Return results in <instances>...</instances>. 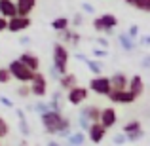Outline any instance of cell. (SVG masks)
<instances>
[{
  "instance_id": "cell-12",
  "label": "cell",
  "mask_w": 150,
  "mask_h": 146,
  "mask_svg": "<svg viewBox=\"0 0 150 146\" xmlns=\"http://www.w3.org/2000/svg\"><path fill=\"white\" fill-rule=\"evenodd\" d=\"M17 61H21L30 72H40V59H38V55L30 53V51H25V53L19 55Z\"/></svg>"
},
{
  "instance_id": "cell-4",
  "label": "cell",
  "mask_w": 150,
  "mask_h": 146,
  "mask_svg": "<svg viewBox=\"0 0 150 146\" xmlns=\"http://www.w3.org/2000/svg\"><path fill=\"white\" fill-rule=\"evenodd\" d=\"M30 87V95H36V97H46L48 95V78L44 76L42 72H34L33 82L29 84Z\"/></svg>"
},
{
  "instance_id": "cell-1",
  "label": "cell",
  "mask_w": 150,
  "mask_h": 146,
  "mask_svg": "<svg viewBox=\"0 0 150 146\" xmlns=\"http://www.w3.org/2000/svg\"><path fill=\"white\" fill-rule=\"evenodd\" d=\"M51 59H53V68L59 72V76L69 72V49L65 48V44H53V51H51Z\"/></svg>"
},
{
  "instance_id": "cell-32",
  "label": "cell",
  "mask_w": 150,
  "mask_h": 146,
  "mask_svg": "<svg viewBox=\"0 0 150 146\" xmlns=\"http://www.w3.org/2000/svg\"><path fill=\"white\" fill-rule=\"evenodd\" d=\"M48 146H61V144H59L57 140H51V142H48Z\"/></svg>"
},
{
  "instance_id": "cell-22",
  "label": "cell",
  "mask_w": 150,
  "mask_h": 146,
  "mask_svg": "<svg viewBox=\"0 0 150 146\" xmlns=\"http://www.w3.org/2000/svg\"><path fill=\"white\" fill-rule=\"evenodd\" d=\"M8 135H10V123H8V120H6V118H2V116H0V140H2V139H6Z\"/></svg>"
},
{
  "instance_id": "cell-21",
  "label": "cell",
  "mask_w": 150,
  "mask_h": 146,
  "mask_svg": "<svg viewBox=\"0 0 150 146\" xmlns=\"http://www.w3.org/2000/svg\"><path fill=\"white\" fill-rule=\"evenodd\" d=\"M127 6L135 8V10H141V11H146L150 13V0H127Z\"/></svg>"
},
{
  "instance_id": "cell-26",
  "label": "cell",
  "mask_w": 150,
  "mask_h": 146,
  "mask_svg": "<svg viewBox=\"0 0 150 146\" xmlns=\"http://www.w3.org/2000/svg\"><path fill=\"white\" fill-rule=\"evenodd\" d=\"M17 95L21 99H27L30 95V87H29V85H19V87H17Z\"/></svg>"
},
{
  "instance_id": "cell-28",
  "label": "cell",
  "mask_w": 150,
  "mask_h": 146,
  "mask_svg": "<svg viewBox=\"0 0 150 146\" xmlns=\"http://www.w3.org/2000/svg\"><path fill=\"white\" fill-rule=\"evenodd\" d=\"M120 40H122V44H124V49H131V48H133V42L129 40V36H127V34H122V36H120Z\"/></svg>"
},
{
  "instance_id": "cell-24",
  "label": "cell",
  "mask_w": 150,
  "mask_h": 146,
  "mask_svg": "<svg viewBox=\"0 0 150 146\" xmlns=\"http://www.w3.org/2000/svg\"><path fill=\"white\" fill-rule=\"evenodd\" d=\"M11 82V74L8 70V66H0V84H10Z\"/></svg>"
},
{
  "instance_id": "cell-3",
  "label": "cell",
  "mask_w": 150,
  "mask_h": 146,
  "mask_svg": "<svg viewBox=\"0 0 150 146\" xmlns=\"http://www.w3.org/2000/svg\"><path fill=\"white\" fill-rule=\"evenodd\" d=\"M8 70H10V74H11V80H17L21 85H29L30 82H33L34 72H30V70L27 68L21 61H17V59H13V61L8 65Z\"/></svg>"
},
{
  "instance_id": "cell-2",
  "label": "cell",
  "mask_w": 150,
  "mask_h": 146,
  "mask_svg": "<svg viewBox=\"0 0 150 146\" xmlns=\"http://www.w3.org/2000/svg\"><path fill=\"white\" fill-rule=\"evenodd\" d=\"M63 120H65V116H63L61 112H53V110H48V112H44L40 116L42 127H44V131L48 133V135H59Z\"/></svg>"
},
{
  "instance_id": "cell-10",
  "label": "cell",
  "mask_w": 150,
  "mask_h": 146,
  "mask_svg": "<svg viewBox=\"0 0 150 146\" xmlns=\"http://www.w3.org/2000/svg\"><path fill=\"white\" fill-rule=\"evenodd\" d=\"M88 139H89V142H93V144H99L105 140V137H106V129L103 127L101 123H91L88 129Z\"/></svg>"
},
{
  "instance_id": "cell-20",
  "label": "cell",
  "mask_w": 150,
  "mask_h": 146,
  "mask_svg": "<svg viewBox=\"0 0 150 146\" xmlns=\"http://www.w3.org/2000/svg\"><path fill=\"white\" fill-rule=\"evenodd\" d=\"M70 27V19L67 17H55L53 21H51V29L55 30V32H63V30H67Z\"/></svg>"
},
{
  "instance_id": "cell-29",
  "label": "cell",
  "mask_w": 150,
  "mask_h": 146,
  "mask_svg": "<svg viewBox=\"0 0 150 146\" xmlns=\"http://www.w3.org/2000/svg\"><path fill=\"white\" fill-rule=\"evenodd\" d=\"M4 30H8V19H4L2 15H0V34H2Z\"/></svg>"
},
{
  "instance_id": "cell-7",
  "label": "cell",
  "mask_w": 150,
  "mask_h": 146,
  "mask_svg": "<svg viewBox=\"0 0 150 146\" xmlns=\"http://www.w3.org/2000/svg\"><path fill=\"white\" fill-rule=\"evenodd\" d=\"M124 137H125V140H139L141 137L144 135V131H143V125H141V121L139 120H131L129 123H125L124 125Z\"/></svg>"
},
{
  "instance_id": "cell-17",
  "label": "cell",
  "mask_w": 150,
  "mask_h": 146,
  "mask_svg": "<svg viewBox=\"0 0 150 146\" xmlns=\"http://www.w3.org/2000/svg\"><path fill=\"white\" fill-rule=\"evenodd\" d=\"M57 36H59V44H63V42H69V44H72V46H78L80 44V34L76 32V30H70V29H67V30H63V32H57Z\"/></svg>"
},
{
  "instance_id": "cell-27",
  "label": "cell",
  "mask_w": 150,
  "mask_h": 146,
  "mask_svg": "<svg viewBox=\"0 0 150 146\" xmlns=\"http://www.w3.org/2000/svg\"><path fill=\"white\" fill-rule=\"evenodd\" d=\"M86 65H88V68H89V70H93L97 76H101V66L97 65L95 61H86Z\"/></svg>"
},
{
  "instance_id": "cell-16",
  "label": "cell",
  "mask_w": 150,
  "mask_h": 146,
  "mask_svg": "<svg viewBox=\"0 0 150 146\" xmlns=\"http://www.w3.org/2000/svg\"><path fill=\"white\" fill-rule=\"evenodd\" d=\"M108 101H110V102H114V104H131V102H135L137 99L133 97L129 91H120V93L110 91Z\"/></svg>"
},
{
  "instance_id": "cell-11",
  "label": "cell",
  "mask_w": 150,
  "mask_h": 146,
  "mask_svg": "<svg viewBox=\"0 0 150 146\" xmlns=\"http://www.w3.org/2000/svg\"><path fill=\"white\" fill-rule=\"evenodd\" d=\"M127 91L131 93L135 99H139L144 93V82H143V76H141V74H135V76L129 78V82H127Z\"/></svg>"
},
{
  "instance_id": "cell-15",
  "label": "cell",
  "mask_w": 150,
  "mask_h": 146,
  "mask_svg": "<svg viewBox=\"0 0 150 146\" xmlns=\"http://www.w3.org/2000/svg\"><path fill=\"white\" fill-rule=\"evenodd\" d=\"M15 8H17V17H29L36 8V0H17Z\"/></svg>"
},
{
  "instance_id": "cell-18",
  "label": "cell",
  "mask_w": 150,
  "mask_h": 146,
  "mask_svg": "<svg viewBox=\"0 0 150 146\" xmlns=\"http://www.w3.org/2000/svg\"><path fill=\"white\" fill-rule=\"evenodd\" d=\"M99 21L103 23L106 34H110L118 27V19H116V15H114V13H103V15H99Z\"/></svg>"
},
{
  "instance_id": "cell-25",
  "label": "cell",
  "mask_w": 150,
  "mask_h": 146,
  "mask_svg": "<svg viewBox=\"0 0 150 146\" xmlns=\"http://www.w3.org/2000/svg\"><path fill=\"white\" fill-rule=\"evenodd\" d=\"M69 131H70V120H69V118H65V120H63V125H61V131H59V135L65 137V135H69Z\"/></svg>"
},
{
  "instance_id": "cell-30",
  "label": "cell",
  "mask_w": 150,
  "mask_h": 146,
  "mask_svg": "<svg viewBox=\"0 0 150 146\" xmlns=\"http://www.w3.org/2000/svg\"><path fill=\"white\" fill-rule=\"evenodd\" d=\"M80 23H82V15H76V17L72 19V25H74V27H78Z\"/></svg>"
},
{
  "instance_id": "cell-6",
  "label": "cell",
  "mask_w": 150,
  "mask_h": 146,
  "mask_svg": "<svg viewBox=\"0 0 150 146\" xmlns=\"http://www.w3.org/2000/svg\"><path fill=\"white\" fill-rule=\"evenodd\" d=\"M89 89H91L95 95H103L108 97L110 95V80L108 76H95L89 80Z\"/></svg>"
},
{
  "instance_id": "cell-14",
  "label": "cell",
  "mask_w": 150,
  "mask_h": 146,
  "mask_svg": "<svg viewBox=\"0 0 150 146\" xmlns=\"http://www.w3.org/2000/svg\"><path fill=\"white\" fill-rule=\"evenodd\" d=\"M0 15L8 21L17 17V8H15L13 0H0Z\"/></svg>"
},
{
  "instance_id": "cell-9",
  "label": "cell",
  "mask_w": 150,
  "mask_h": 146,
  "mask_svg": "<svg viewBox=\"0 0 150 146\" xmlns=\"http://www.w3.org/2000/svg\"><path fill=\"white\" fill-rule=\"evenodd\" d=\"M108 80H110V91H114V93L127 91V82H129L127 74H124V72H114L112 76H108Z\"/></svg>"
},
{
  "instance_id": "cell-19",
  "label": "cell",
  "mask_w": 150,
  "mask_h": 146,
  "mask_svg": "<svg viewBox=\"0 0 150 146\" xmlns=\"http://www.w3.org/2000/svg\"><path fill=\"white\" fill-rule=\"evenodd\" d=\"M76 76L74 74H70V72H67V74H63V76H59V87L61 89H65V91H70L72 87H76Z\"/></svg>"
},
{
  "instance_id": "cell-23",
  "label": "cell",
  "mask_w": 150,
  "mask_h": 146,
  "mask_svg": "<svg viewBox=\"0 0 150 146\" xmlns=\"http://www.w3.org/2000/svg\"><path fill=\"white\" fill-rule=\"evenodd\" d=\"M70 137V144L72 146H80V144H84V140H86V137H84V133H74V135H69Z\"/></svg>"
},
{
  "instance_id": "cell-8",
  "label": "cell",
  "mask_w": 150,
  "mask_h": 146,
  "mask_svg": "<svg viewBox=\"0 0 150 146\" xmlns=\"http://www.w3.org/2000/svg\"><path fill=\"white\" fill-rule=\"evenodd\" d=\"M99 123L106 129V131H108V129H112L114 125L118 123V112H116V108H114V106H106V108H101Z\"/></svg>"
},
{
  "instance_id": "cell-5",
  "label": "cell",
  "mask_w": 150,
  "mask_h": 146,
  "mask_svg": "<svg viewBox=\"0 0 150 146\" xmlns=\"http://www.w3.org/2000/svg\"><path fill=\"white\" fill-rule=\"evenodd\" d=\"M88 97H89V91L84 85H76V87H72L70 91H67V102L72 104V106L84 104V102L88 101Z\"/></svg>"
},
{
  "instance_id": "cell-31",
  "label": "cell",
  "mask_w": 150,
  "mask_h": 146,
  "mask_svg": "<svg viewBox=\"0 0 150 146\" xmlns=\"http://www.w3.org/2000/svg\"><path fill=\"white\" fill-rule=\"evenodd\" d=\"M129 36H137V27H131V29H129Z\"/></svg>"
},
{
  "instance_id": "cell-13",
  "label": "cell",
  "mask_w": 150,
  "mask_h": 146,
  "mask_svg": "<svg viewBox=\"0 0 150 146\" xmlns=\"http://www.w3.org/2000/svg\"><path fill=\"white\" fill-rule=\"evenodd\" d=\"M30 25H33V19L30 17H13L8 21V30L10 32H23Z\"/></svg>"
}]
</instances>
